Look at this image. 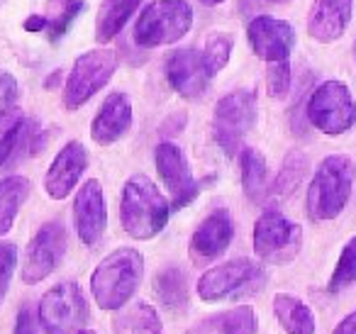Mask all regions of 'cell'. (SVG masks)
<instances>
[{
	"label": "cell",
	"instance_id": "15",
	"mask_svg": "<svg viewBox=\"0 0 356 334\" xmlns=\"http://www.w3.org/2000/svg\"><path fill=\"white\" fill-rule=\"evenodd\" d=\"M166 79L181 98L195 100L208 90L213 76L203 61V51L176 49L166 59Z\"/></svg>",
	"mask_w": 356,
	"mask_h": 334
},
{
	"label": "cell",
	"instance_id": "14",
	"mask_svg": "<svg viewBox=\"0 0 356 334\" xmlns=\"http://www.w3.org/2000/svg\"><path fill=\"white\" fill-rule=\"evenodd\" d=\"M74 225L79 232V239L86 246H95L108 227V207L100 181L90 178L81 186L74 200Z\"/></svg>",
	"mask_w": 356,
	"mask_h": 334
},
{
	"label": "cell",
	"instance_id": "42",
	"mask_svg": "<svg viewBox=\"0 0 356 334\" xmlns=\"http://www.w3.org/2000/svg\"><path fill=\"white\" fill-rule=\"evenodd\" d=\"M354 56H356V42H354Z\"/></svg>",
	"mask_w": 356,
	"mask_h": 334
},
{
	"label": "cell",
	"instance_id": "22",
	"mask_svg": "<svg viewBox=\"0 0 356 334\" xmlns=\"http://www.w3.org/2000/svg\"><path fill=\"white\" fill-rule=\"evenodd\" d=\"M273 312L288 334H315V315L296 295L278 293L273 298Z\"/></svg>",
	"mask_w": 356,
	"mask_h": 334
},
{
	"label": "cell",
	"instance_id": "9",
	"mask_svg": "<svg viewBox=\"0 0 356 334\" xmlns=\"http://www.w3.org/2000/svg\"><path fill=\"white\" fill-rule=\"evenodd\" d=\"M302 249V227L278 210H266L254 225V251L266 264H288Z\"/></svg>",
	"mask_w": 356,
	"mask_h": 334
},
{
	"label": "cell",
	"instance_id": "2",
	"mask_svg": "<svg viewBox=\"0 0 356 334\" xmlns=\"http://www.w3.org/2000/svg\"><path fill=\"white\" fill-rule=\"evenodd\" d=\"M356 164L346 154L325 157L307 188V215L315 222H327L341 215L354 191Z\"/></svg>",
	"mask_w": 356,
	"mask_h": 334
},
{
	"label": "cell",
	"instance_id": "36",
	"mask_svg": "<svg viewBox=\"0 0 356 334\" xmlns=\"http://www.w3.org/2000/svg\"><path fill=\"white\" fill-rule=\"evenodd\" d=\"M22 27H25L27 32H42V30H47V27H49V20H47L44 15H30Z\"/></svg>",
	"mask_w": 356,
	"mask_h": 334
},
{
	"label": "cell",
	"instance_id": "30",
	"mask_svg": "<svg viewBox=\"0 0 356 334\" xmlns=\"http://www.w3.org/2000/svg\"><path fill=\"white\" fill-rule=\"evenodd\" d=\"M351 283H356V237H351L344 244L339 254V261L334 266V273H332L327 290L330 293H339V290L349 288Z\"/></svg>",
	"mask_w": 356,
	"mask_h": 334
},
{
	"label": "cell",
	"instance_id": "35",
	"mask_svg": "<svg viewBox=\"0 0 356 334\" xmlns=\"http://www.w3.org/2000/svg\"><path fill=\"white\" fill-rule=\"evenodd\" d=\"M15 334H37V322H35V317H32V312L27 308H22L20 315H17Z\"/></svg>",
	"mask_w": 356,
	"mask_h": 334
},
{
	"label": "cell",
	"instance_id": "5",
	"mask_svg": "<svg viewBox=\"0 0 356 334\" xmlns=\"http://www.w3.org/2000/svg\"><path fill=\"white\" fill-rule=\"evenodd\" d=\"M307 122L322 134H344L356 122V103L351 90L341 81H325L315 90H310V98L305 103Z\"/></svg>",
	"mask_w": 356,
	"mask_h": 334
},
{
	"label": "cell",
	"instance_id": "38",
	"mask_svg": "<svg viewBox=\"0 0 356 334\" xmlns=\"http://www.w3.org/2000/svg\"><path fill=\"white\" fill-rule=\"evenodd\" d=\"M198 3H203V6L213 8V6H220V3H225V0H198Z\"/></svg>",
	"mask_w": 356,
	"mask_h": 334
},
{
	"label": "cell",
	"instance_id": "39",
	"mask_svg": "<svg viewBox=\"0 0 356 334\" xmlns=\"http://www.w3.org/2000/svg\"><path fill=\"white\" fill-rule=\"evenodd\" d=\"M69 3H76V0H51V6H69Z\"/></svg>",
	"mask_w": 356,
	"mask_h": 334
},
{
	"label": "cell",
	"instance_id": "3",
	"mask_svg": "<svg viewBox=\"0 0 356 334\" xmlns=\"http://www.w3.org/2000/svg\"><path fill=\"white\" fill-rule=\"evenodd\" d=\"M144 276V256L132 246L108 254L90 276V293L103 310H120L129 303Z\"/></svg>",
	"mask_w": 356,
	"mask_h": 334
},
{
	"label": "cell",
	"instance_id": "12",
	"mask_svg": "<svg viewBox=\"0 0 356 334\" xmlns=\"http://www.w3.org/2000/svg\"><path fill=\"white\" fill-rule=\"evenodd\" d=\"M154 161H156V171L161 176L163 186L171 193L173 210H181L198 198L200 186L195 183L181 147H176L173 142H161L154 152Z\"/></svg>",
	"mask_w": 356,
	"mask_h": 334
},
{
	"label": "cell",
	"instance_id": "40",
	"mask_svg": "<svg viewBox=\"0 0 356 334\" xmlns=\"http://www.w3.org/2000/svg\"><path fill=\"white\" fill-rule=\"evenodd\" d=\"M79 334H95V332H90V329H81Z\"/></svg>",
	"mask_w": 356,
	"mask_h": 334
},
{
	"label": "cell",
	"instance_id": "21",
	"mask_svg": "<svg viewBox=\"0 0 356 334\" xmlns=\"http://www.w3.org/2000/svg\"><path fill=\"white\" fill-rule=\"evenodd\" d=\"M142 0H103L95 17V40L98 45H108L122 32L127 20L134 15Z\"/></svg>",
	"mask_w": 356,
	"mask_h": 334
},
{
	"label": "cell",
	"instance_id": "34",
	"mask_svg": "<svg viewBox=\"0 0 356 334\" xmlns=\"http://www.w3.org/2000/svg\"><path fill=\"white\" fill-rule=\"evenodd\" d=\"M17 95H20V88H17V81L13 74H0V122L10 115V110L15 108Z\"/></svg>",
	"mask_w": 356,
	"mask_h": 334
},
{
	"label": "cell",
	"instance_id": "29",
	"mask_svg": "<svg viewBox=\"0 0 356 334\" xmlns=\"http://www.w3.org/2000/svg\"><path fill=\"white\" fill-rule=\"evenodd\" d=\"M232 47H234V37L229 32H213L205 42V49H203V61L208 66L210 76L220 74L225 66L229 64V54H232Z\"/></svg>",
	"mask_w": 356,
	"mask_h": 334
},
{
	"label": "cell",
	"instance_id": "37",
	"mask_svg": "<svg viewBox=\"0 0 356 334\" xmlns=\"http://www.w3.org/2000/svg\"><path fill=\"white\" fill-rule=\"evenodd\" d=\"M332 334H356V312L346 315V317L341 319L339 324H337Z\"/></svg>",
	"mask_w": 356,
	"mask_h": 334
},
{
	"label": "cell",
	"instance_id": "6",
	"mask_svg": "<svg viewBox=\"0 0 356 334\" xmlns=\"http://www.w3.org/2000/svg\"><path fill=\"white\" fill-rule=\"evenodd\" d=\"M266 285V271L252 259H232L208 269L198 280V295L205 303L252 295Z\"/></svg>",
	"mask_w": 356,
	"mask_h": 334
},
{
	"label": "cell",
	"instance_id": "27",
	"mask_svg": "<svg viewBox=\"0 0 356 334\" xmlns=\"http://www.w3.org/2000/svg\"><path fill=\"white\" fill-rule=\"evenodd\" d=\"M154 293L159 295V300L166 308L171 310L186 308V303H188V280H186V273L178 266L163 269L154 278Z\"/></svg>",
	"mask_w": 356,
	"mask_h": 334
},
{
	"label": "cell",
	"instance_id": "26",
	"mask_svg": "<svg viewBox=\"0 0 356 334\" xmlns=\"http://www.w3.org/2000/svg\"><path fill=\"white\" fill-rule=\"evenodd\" d=\"M32 137H35V125L25 118H17L10 127L3 129L0 132V168L15 164L32 144Z\"/></svg>",
	"mask_w": 356,
	"mask_h": 334
},
{
	"label": "cell",
	"instance_id": "10",
	"mask_svg": "<svg viewBox=\"0 0 356 334\" xmlns=\"http://www.w3.org/2000/svg\"><path fill=\"white\" fill-rule=\"evenodd\" d=\"M88 319V305L74 280L49 288L40 300V322L47 334H79Z\"/></svg>",
	"mask_w": 356,
	"mask_h": 334
},
{
	"label": "cell",
	"instance_id": "31",
	"mask_svg": "<svg viewBox=\"0 0 356 334\" xmlns=\"http://www.w3.org/2000/svg\"><path fill=\"white\" fill-rule=\"evenodd\" d=\"M291 84H293V74H291V59L286 61H273L268 64L266 71V88L268 95L276 100L286 98L291 93Z\"/></svg>",
	"mask_w": 356,
	"mask_h": 334
},
{
	"label": "cell",
	"instance_id": "28",
	"mask_svg": "<svg viewBox=\"0 0 356 334\" xmlns=\"http://www.w3.org/2000/svg\"><path fill=\"white\" fill-rule=\"evenodd\" d=\"M307 157L302 152H298V149H293L291 154L286 157V161H283L281 171H278L276 181H273L271 191H268V196L276 198V200H283V198H288L293 191H296L298 186H300L302 176L307 173Z\"/></svg>",
	"mask_w": 356,
	"mask_h": 334
},
{
	"label": "cell",
	"instance_id": "13",
	"mask_svg": "<svg viewBox=\"0 0 356 334\" xmlns=\"http://www.w3.org/2000/svg\"><path fill=\"white\" fill-rule=\"evenodd\" d=\"M247 40L259 59H264L266 64H273V61L291 59V51L296 47V30L286 20L259 15L249 22Z\"/></svg>",
	"mask_w": 356,
	"mask_h": 334
},
{
	"label": "cell",
	"instance_id": "8",
	"mask_svg": "<svg viewBox=\"0 0 356 334\" xmlns=\"http://www.w3.org/2000/svg\"><path fill=\"white\" fill-rule=\"evenodd\" d=\"M118 69V54L113 49H90L74 61L69 79L64 86L66 110H79L86 105L100 88L110 84Z\"/></svg>",
	"mask_w": 356,
	"mask_h": 334
},
{
	"label": "cell",
	"instance_id": "4",
	"mask_svg": "<svg viewBox=\"0 0 356 334\" xmlns=\"http://www.w3.org/2000/svg\"><path fill=\"white\" fill-rule=\"evenodd\" d=\"M193 27V8L186 0H154L139 13L134 42L142 49H156L184 40Z\"/></svg>",
	"mask_w": 356,
	"mask_h": 334
},
{
	"label": "cell",
	"instance_id": "7",
	"mask_svg": "<svg viewBox=\"0 0 356 334\" xmlns=\"http://www.w3.org/2000/svg\"><path fill=\"white\" fill-rule=\"evenodd\" d=\"M257 122V93L249 88H239L218 100L213 113V134L227 157L242 149L244 137Z\"/></svg>",
	"mask_w": 356,
	"mask_h": 334
},
{
	"label": "cell",
	"instance_id": "16",
	"mask_svg": "<svg viewBox=\"0 0 356 334\" xmlns=\"http://www.w3.org/2000/svg\"><path fill=\"white\" fill-rule=\"evenodd\" d=\"M234 237V220L229 215V210L220 207V210L210 212L203 222L198 225V230L193 232L188 244V254L195 264H208L215 261L218 256H222L227 251V246L232 244Z\"/></svg>",
	"mask_w": 356,
	"mask_h": 334
},
{
	"label": "cell",
	"instance_id": "25",
	"mask_svg": "<svg viewBox=\"0 0 356 334\" xmlns=\"http://www.w3.org/2000/svg\"><path fill=\"white\" fill-rule=\"evenodd\" d=\"M30 188L32 186L25 176L0 178V237L13 230L17 212L30 196Z\"/></svg>",
	"mask_w": 356,
	"mask_h": 334
},
{
	"label": "cell",
	"instance_id": "1",
	"mask_svg": "<svg viewBox=\"0 0 356 334\" xmlns=\"http://www.w3.org/2000/svg\"><path fill=\"white\" fill-rule=\"evenodd\" d=\"M168 215H171V202L163 198L152 178L144 173H134L124 181L120 220H122V230L132 239H154L166 227Z\"/></svg>",
	"mask_w": 356,
	"mask_h": 334
},
{
	"label": "cell",
	"instance_id": "33",
	"mask_svg": "<svg viewBox=\"0 0 356 334\" xmlns=\"http://www.w3.org/2000/svg\"><path fill=\"white\" fill-rule=\"evenodd\" d=\"M15 266H17V246L13 244V241L0 244V303H3L8 295L13 273H15Z\"/></svg>",
	"mask_w": 356,
	"mask_h": 334
},
{
	"label": "cell",
	"instance_id": "19",
	"mask_svg": "<svg viewBox=\"0 0 356 334\" xmlns=\"http://www.w3.org/2000/svg\"><path fill=\"white\" fill-rule=\"evenodd\" d=\"M132 127V103H129L127 93H110L103 100L98 115L93 118L90 125V139L100 147L115 144L120 137L127 134V129Z\"/></svg>",
	"mask_w": 356,
	"mask_h": 334
},
{
	"label": "cell",
	"instance_id": "41",
	"mask_svg": "<svg viewBox=\"0 0 356 334\" xmlns=\"http://www.w3.org/2000/svg\"><path fill=\"white\" fill-rule=\"evenodd\" d=\"M268 3H278L281 6V3H288V0H268Z\"/></svg>",
	"mask_w": 356,
	"mask_h": 334
},
{
	"label": "cell",
	"instance_id": "32",
	"mask_svg": "<svg viewBox=\"0 0 356 334\" xmlns=\"http://www.w3.org/2000/svg\"><path fill=\"white\" fill-rule=\"evenodd\" d=\"M83 8H86L83 0H76V3H69V6L61 8V13L54 17V20H49V27H47V30H49V40L51 42H59L61 37L69 32L71 22H74L76 17L83 13Z\"/></svg>",
	"mask_w": 356,
	"mask_h": 334
},
{
	"label": "cell",
	"instance_id": "23",
	"mask_svg": "<svg viewBox=\"0 0 356 334\" xmlns=\"http://www.w3.org/2000/svg\"><path fill=\"white\" fill-rule=\"evenodd\" d=\"M115 334H161V317L149 303L139 300L129 308H120V315L113 319Z\"/></svg>",
	"mask_w": 356,
	"mask_h": 334
},
{
	"label": "cell",
	"instance_id": "20",
	"mask_svg": "<svg viewBox=\"0 0 356 334\" xmlns=\"http://www.w3.org/2000/svg\"><path fill=\"white\" fill-rule=\"evenodd\" d=\"M257 332V312L249 305L225 310L213 317H205L195 327L188 329V334H254Z\"/></svg>",
	"mask_w": 356,
	"mask_h": 334
},
{
	"label": "cell",
	"instance_id": "11",
	"mask_svg": "<svg viewBox=\"0 0 356 334\" xmlns=\"http://www.w3.org/2000/svg\"><path fill=\"white\" fill-rule=\"evenodd\" d=\"M66 251V230L61 222H47L40 227L32 241L27 244L25 261H22V280L35 285L54 273L61 256Z\"/></svg>",
	"mask_w": 356,
	"mask_h": 334
},
{
	"label": "cell",
	"instance_id": "17",
	"mask_svg": "<svg viewBox=\"0 0 356 334\" xmlns=\"http://www.w3.org/2000/svg\"><path fill=\"white\" fill-rule=\"evenodd\" d=\"M88 168V152L81 142L71 139L61 147V152L54 157L49 171L44 176V191L54 200H64L71 196L76 186H79L81 176Z\"/></svg>",
	"mask_w": 356,
	"mask_h": 334
},
{
	"label": "cell",
	"instance_id": "24",
	"mask_svg": "<svg viewBox=\"0 0 356 334\" xmlns=\"http://www.w3.org/2000/svg\"><path fill=\"white\" fill-rule=\"evenodd\" d=\"M239 164H242V188L244 196L252 202H261L268 191V166L266 159L259 149H242L239 154Z\"/></svg>",
	"mask_w": 356,
	"mask_h": 334
},
{
	"label": "cell",
	"instance_id": "18",
	"mask_svg": "<svg viewBox=\"0 0 356 334\" xmlns=\"http://www.w3.org/2000/svg\"><path fill=\"white\" fill-rule=\"evenodd\" d=\"M354 15V0H315L307 15V35L322 45H332L346 32Z\"/></svg>",
	"mask_w": 356,
	"mask_h": 334
}]
</instances>
